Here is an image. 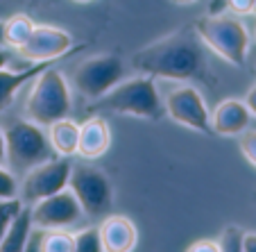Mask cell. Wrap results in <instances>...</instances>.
Here are the masks:
<instances>
[{"mask_svg": "<svg viewBox=\"0 0 256 252\" xmlns=\"http://www.w3.org/2000/svg\"><path fill=\"white\" fill-rule=\"evenodd\" d=\"M188 252H220V245H218V241H195L190 243L188 247H186Z\"/></svg>", "mask_w": 256, "mask_h": 252, "instance_id": "obj_26", "label": "cell"}, {"mask_svg": "<svg viewBox=\"0 0 256 252\" xmlns=\"http://www.w3.org/2000/svg\"><path fill=\"white\" fill-rule=\"evenodd\" d=\"M164 109L166 116L174 121L177 125H184L193 132L211 134V112L204 102L200 89H195L188 82H179L177 87L168 89L164 93Z\"/></svg>", "mask_w": 256, "mask_h": 252, "instance_id": "obj_7", "label": "cell"}, {"mask_svg": "<svg viewBox=\"0 0 256 252\" xmlns=\"http://www.w3.org/2000/svg\"><path fill=\"white\" fill-rule=\"evenodd\" d=\"M70 157H52L44 164L34 166L25 173V179L18 184V198L23 204H34L39 200L54 195L68 186L70 179Z\"/></svg>", "mask_w": 256, "mask_h": 252, "instance_id": "obj_9", "label": "cell"}, {"mask_svg": "<svg viewBox=\"0 0 256 252\" xmlns=\"http://www.w3.org/2000/svg\"><path fill=\"white\" fill-rule=\"evenodd\" d=\"M242 229L238 227H227L222 232V236L218 238V245L224 252H240L242 250Z\"/></svg>", "mask_w": 256, "mask_h": 252, "instance_id": "obj_22", "label": "cell"}, {"mask_svg": "<svg viewBox=\"0 0 256 252\" xmlns=\"http://www.w3.org/2000/svg\"><path fill=\"white\" fill-rule=\"evenodd\" d=\"M252 114L247 109L245 100L227 98L218 102L216 109L211 112V130L220 136H238L250 127Z\"/></svg>", "mask_w": 256, "mask_h": 252, "instance_id": "obj_12", "label": "cell"}, {"mask_svg": "<svg viewBox=\"0 0 256 252\" xmlns=\"http://www.w3.org/2000/svg\"><path fill=\"white\" fill-rule=\"evenodd\" d=\"M34 21L28 14H14L5 21V46L14 50H20L25 41L30 39V34L34 30Z\"/></svg>", "mask_w": 256, "mask_h": 252, "instance_id": "obj_18", "label": "cell"}, {"mask_svg": "<svg viewBox=\"0 0 256 252\" xmlns=\"http://www.w3.org/2000/svg\"><path fill=\"white\" fill-rule=\"evenodd\" d=\"M72 236H75V250L78 252H104L98 227H86Z\"/></svg>", "mask_w": 256, "mask_h": 252, "instance_id": "obj_20", "label": "cell"}, {"mask_svg": "<svg viewBox=\"0 0 256 252\" xmlns=\"http://www.w3.org/2000/svg\"><path fill=\"white\" fill-rule=\"evenodd\" d=\"M20 207H23L20 198H0V241L5 236V229L10 227L12 218L20 211Z\"/></svg>", "mask_w": 256, "mask_h": 252, "instance_id": "obj_21", "label": "cell"}, {"mask_svg": "<svg viewBox=\"0 0 256 252\" xmlns=\"http://www.w3.org/2000/svg\"><path fill=\"white\" fill-rule=\"evenodd\" d=\"M2 134H5V166H10V170L28 173L34 166L57 157L46 130L30 118L14 121L2 130Z\"/></svg>", "mask_w": 256, "mask_h": 252, "instance_id": "obj_5", "label": "cell"}, {"mask_svg": "<svg viewBox=\"0 0 256 252\" xmlns=\"http://www.w3.org/2000/svg\"><path fill=\"white\" fill-rule=\"evenodd\" d=\"M34 229L32 223V207L23 204L20 211L12 218L10 227L5 229V236L0 241V252H23L30 243V234Z\"/></svg>", "mask_w": 256, "mask_h": 252, "instance_id": "obj_17", "label": "cell"}, {"mask_svg": "<svg viewBox=\"0 0 256 252\" xmlns=\"http://www.w3.org/2000/svg\"><path fill=\"white\" fill-rule=\"evenodd\" d=\"M130 66L140 75L172 80V82H193L206 75V53L193 28H184L168 34L154 44L136 50Z\"/></svg>", "mask_w": 256, "mask_h": 252, "instance_id": "obj_1", "label": "cell"}, {"mask_svg": "<svg viewBox=\"0 0 256 252\" xmlns=\"http://www.w3.org/2000/svg\"><path fill=\"white\" fill-rule=\"evenodd\" d=\"M98 229L104 252H130L138 243V229L127 216H106Z\"/></svg>", "mask_w": 256, "mask_h": 252, "instance_id": "obj_13", "label": "cell"}, {"mask_svg": "<svg viewBox=\"0 0 256 252\" xmlns=\"http://www.w3.org/2000/svg\"><path fill=\"white\" fill-rule=\"evenodd\" d=\"M46 134L52 146L54 155L57 157H72L78 155V143H80V125L70 118H59V121L50 123L46 127Z\"/></svg>", "mask_w": 256, "mask_h": 252, "instance_id": "obj_16", "label": "cell"}, {"mask_svg": "<svg viewBox=\"0 0 256 252\" xmlns=\"http://www.w3.org/2000/svg\"><path fill=\"white\" fill-rule=\"evenodd\" d=\"M41 252H75V236L66 229H41Z\"/></svg>", "mask_w": 256, "mask_h": 252, "instance_id": "obj_19", "label": "cell"}, {"mask_svg": "<svg viewBox=\"0 0 256 252\" xmlns=\"http://www.w3.org/2000/svg\"><path fill=\"white\" fill-rule=\"evenodd\" d=\"M10 59H12V55L7 53L2 46H0V68H7V64H10Z\"/></svg>", "mask_w": 256, "mask_h": 252, "instance_id": "obj_29", "label": "cell"}, {"mask_svg": "<svg viewBox=\"0 0 256 252\" xmlns=\"http://www.w3.org/2000/svg\"><path fill=\"white\" fill-rule=\"evenodd\" d=\"M30 207H32V223L36 229H66L68 225H75L84 216L78 198L68 186Z\"/></svg>", "mask_w": 256, "mask_h": 252, "instance_id": "obj_10", "label": "cell"}, {"mask_svg": "<svg viewBox=\"0 0 256 252\" xmlns=\"http://www.w3.org/2000/svg\"><path fill=\"white\" fill-rule=\"evenodd\" d=\"M0 164L5 166V134L0 130Z\"/></svg>", "mask_w": 256, "mask_h": 252, "instance_id": "obj_30", "label": "cell"}, {"mask_svg": "<svg viewBox=\"0 0 256 252\" xmlns=\"http://www.w3.org/2000/svg\"><path fill=\"white\" fill-rule=\"evenodd\" d=\"M75 3H82V5H84V3H91V0H75Z\"/></svg>", "mask_w": 256, "mask_h": 252, "instance_id": "obj_33", "label": "cell"}, {"mask_svg": "<svg viewBox=\"0 0 256 252\" xmlns=\"http://www.w3.org/2000/svg\"><path fill=\"white\" fill-rule=\"evenodd\" d=\"M127 66L118 55H98V57H88L75 68L72 75V87L78 89L88 100H98L102 98L109 89H114L120 80H125Z\"/></svg>", "mask_w": 256, "mask_h": 252, "instance_id": "obj_6", "label": "cell"}, {"mask_svg": "<svg viewBox=\"0 0 256 252\" xmlns=\"http://www.w3.org/2000/svg\"><path fill=\"white\" fill-rule=\"evenodd\" d=\"M0 46H5V21H0Z\"/></svg>", "mask_w": 256, "mask_h": 252, "instance_id": "obj_31", "label": "cell"}, {"mask_svg": "<svg viewBox=\"0 0 256 252\" xmlns=\"http://www.w3.org/2000/svg\"><path fill=\"white\" fill-rule=\"evenodd\" d=\"M0 198H18V179L14 170L0 164Z\"/></svg>", "mask_w": 256, "mask_h": 252, "instance_id": "obj_23", "label": "cell"}, {"mask_svg": "<svg viewBox=\"0 0 256 252\" xmlns=\"http://www.w3.org/2000/svg\"><path fill=\"white\" fill-rule=\"evenodd\" d=\"M240 252H256V232L242 234V250Z\"/></svg>", "mask_w": 256, "mask_h": 252, "instance_id": "obj_27", "label": "cell"}, {"mask_svg": "<svg viewBox=\"0 0 256 252\" xmlns=\"http://www.w3.org/2000/svg\"><path fill=\"white\" fill-rule=\"evenodd\" d=\"M227 7L232 10V14L247 16L256 10V0H227Z\"/></svg>", "mask_w": 256, "mask_h": 252, "instance_id": "obj_25", "label": "cell"}, {"mask_svg": "<svg viewBox=\"0 0 256 252\" xmlns=\"http://www.w3.org/2000/svg\"><path fill=\"white\" fill-rule=\"evenodd\" d=\"M170 3H174V5H193L198 0H170Z\"/></svg>", "mask_w": 256, "mask_h": 252, "instance_id": "obj_32", "label": "cell"}, {"mask_svg": "<svg viewBox=\"0 0 256 252\" xmlns=\"http://www.w3.org/2000/svg\"><path fill=\"white\" fill-rule=\"evenodd\" d=\"M200 41L232 66H245L250 53V34L238 16L216 14L198 19L193 25Z\"/></svg>", "mask_w": 256, "mask_h": 252, "instance_id": "obj_4", "label": "cell"}, {"mask_svg": "<svg viewBox=\"0 0 256 252\" xmlns=\"http://www.w3.org/2000/svg\"><path fill=\"white\" fill-rule=\"evenodd\" d=\"M70 84H68L66 75L59 68H54L52 64L44 73L36 75V82H34L28 100H25V114L36 125L48 127L50 123L66 118L70 114Z\"/></svg>", "mask_w": 256, "mask_h": 252, "instance_id": "obj_3", "label": "cell"}, {"mask_svg": "<svg viewBox=\"0 0 256 252\" xmlns=\"http://www.w3.org/2000/svg\"><path fill=\"white\" fill-rule=\"evenodd\" d=\"M91 109L112 112L118 116H134L143 118V121H161L166 116L164 98L156 89V80L150 75L120 80L102 98L93 100Z\"/></svg>", "mask_w": 256, "mask_h": 252, "instance_id": "obj_2", "label": "cell"}, {"mask_svg": "<svg viewBox=\"0 0 256 252\" xmlns=\"http://www.w3.org/2000/svg\"><path fill=\"white\" fill-rule=\"evenodd\" d=\"M112 148V130L102 116H91L80 125L78 155L84 159H100Z\"/></svg>", "mask_w": 256, "mask_h": 252, "instance_id": "obj_14", "label": "cell"}, {"mask_svg": "<svg viewBox=\"0 0 256 252\" xmlns=\"http://www.w3.org/2000/svg\"><path fill=\"white\" fill-rule=\"evenodd\" d=\"M54 62H34L30 68L23 71H10V68H0V112H5L7 107L14 102L16 93L20 87L34 80L39 73H44L48 66H52Z\"/></svg>", "mask_w": 256, "mask_h": 252, "instance_id": "obj_15", "label": "cell"}, {"mask_svg": "<svg viewBox=\"0 0 256 252\" xmlns=\"http://www.w3.org/2000/svg\"><path fill=\"white\" fill-rule=\"evenodd\" d=\"M245 105H247V109H250L252 118H256V84H254V87H250V91H247Z\"/></svg>", "mask_w": 256, "mask_h": 252, "instance_id": "obj_28", "label": "cell"}, {"mask_svg": "<svg viewBox=\"0 0 256 252\" xmlns=\"http://www.w3.org/2000/svg\"><path fill=\"white\" fill-rule=\"evenodd\" d=\"M68 189L75 193L82 211L86 216H91V218L106 213L109 207H112V200H114L112 182L96 166H88V164L72 166L70 179H68Z\"/></svg>", "mask_w": 256, "mask_h": 252, "instance_id": "obj_8", "label": "cell"}, {"mask_svg": "<svg viewBox=\"0 0 256 252\" xmlns=\"http://www.w3.org/2000/svg\"><path fill=\"white\" fill-rule=\"evenodd\" d=\"M240 136V152H242V157H245L247 161H250L252 166H256V130H250L247 127L242 134H238Z\"/></svg>", "mask_w": 256, "mask_h": 252, "instance_id": "obj_24", "label": "cell"}, {"mask_svg": "<svg viewBox=\"0 0 256 252\" xmlns=\"http://www.w3.org/2000/svg\"><path fill=\"white\" fill-rule=\"evenodd\" d=\"M75 50L72 37L62 28L52 25H34L30 39L18 50L28 62H57Z\"/></svg>", "mask_w": 256, "mask_h": 252, "instance_id": "obj_11", "label": "cell"}]
</instances>
